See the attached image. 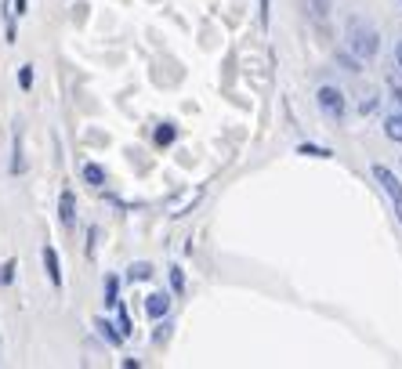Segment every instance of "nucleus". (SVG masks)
I'll list each match as a JSON object with an SVG mask.
<instances>
[{
    "label": "nucleus",
    "instance_id": "obj_1",
    "mask_svg": "<svg viewBox=\"0 0 402 369\" xmlns=\"http://www.w3.org/2000/svg\"><path fill=\"white\" fill-rule=\"evenodd\" d=\"M348 48H352V55L359 62H370L380 51V36H377V29L363 26V22H352L348 26Z\"/></svg>",
    "mask_w": 402,
    "mask_h": 369
},
{
    "label": "nucleus",
    "instance_id": "obj_2",
    "mask_svg": "<svg viewBox=\"0 0 402 369\" xmlns=\"http://www.w3.org/2000/svg\"><path fill=\"white\" fill-rule=\"evenodd\" d=\"M315 105H319V113L330 116V120H345V95L337 91V87H319V95H315Z\"/></svg>",
    "mask_w": 402,
    "mask_h": 369
},
{
    "label": "nucleus",
    "instance_id": "obj_3",
    "mask_svg": "<svg viewBox=\"0 0 402 369\" xmlns=\"http://www.w3.org/2000/svg\"><path fill=\"white\" fill-rule=\"evenodd\" d=\"M373 178H377V185H380V188H384V192L391 195V203H395V200H402V181L395 178V174H391L388 167L373 163Z\"/></svg>",
    "mask_w": 402,
    "mask_h": 369
},
{
    "label": "nucleus",
    "instance_id": "obj_4",
    "mask_svg": "<svg viewBox=\"0 0 402 369\" xmlns=\"http://www.w3.org/2000/svg\"><path fill=\"white\" fill-rule=\"evenodd\" d=\"M58 217H62V225H66V228L76 225V192L73 188H66L58 195Z\"/></svg>",
    "mask_w": 402,
    "mask_h": 369
},
{
    "label": "nucleus",
    "instance_id": "obj_5",
    "mask_svg": "<svg viewBox=\"0 0 402 369\" xmlns=\"http://www.w3.org/2000/svg\"><path fill=\"white\" fill-rule=\"evenodd\" d=\"M145 312H149V319H167V312H171V293H149L145 297Z\"/></svg>",
    "mask_w": 402,
    "mask_h": 369
},
{
    "label": "nucleus",
    "instance_id": "obj_6",
    "mask_svg": "<svg viewBox=\"0 0 402 369\" xmlns=\"http://www.w3.org/2000/svg\"><path fill=\"white\" fill-rule=\"evenodd\" d=\"M40 257H44V272L51 279V286H62V265H58L55 246H44V250H40Z\"/></svg>",
    "mask_w": 402,
    "mask_h": 369
},
{
    "label": "nucleus",
    "instance_id": "obj_7",
    "mask_svg": "<svg viewBox=\"0 0 402 369\" xmlns=\"http://www.w3.org/2000/svg\"><path fill=\"white\" fill-rule=\"evenodd\" d=\"M95 330H98V337H102L105 344H113V347H116V344H123V333L116 330L113 322H105V319H95Z\"/></svg>",
    "mask_w": 402,
    "mask_h": 369
},
{
    "label": "nucleus",
    "instance_id": "obj_8",
    "mask_svg": "<svg viewBox=\"0 0 402 369\" xmlns=\"http://www.w3.org/2000/svg\"><path fill=\"white\" fill-rule=\"evenodd\" d=\"M83 181L91 188H102L105 185V167L102 163H83Z\"/></svg>",
    "mask_w": 402,
    "mask_h": 369
},
{
    "label": "nucleus",
    "instance_id": "obj_9",
    "mask_svg": "<svg viewBox=\"0 0 402 369\" xmlns=\"http://www.w3.org/2000/svg\"><path fill=\"white\" fill-rule=\"evenodd\" d=\"M174 138H178V127H174V123H160V127H156V134H153V141H156L160 148L174 145Z\"/></svg>",
    "mask_w": 402,
    "mask_h": 369
},
{
    "label": "nucleus",
    "instance_id": "obj_10",
    "mask_svg": "<svg viewBox=\"0 0 402 369\" xmlns=\"http://www.w3.org/2000/svg\"><path fill=\"white\" fill-rule=\"evenodd\" d=\"M153 275H156V272H153L149 260H134V265L127 268V279H131V282H145V279H153Z\"/></svg>",
    "mask_w": 402,
    "mask_h": 369
},
{
    "label": "nucleus",
    "instance_id": "obj_11",
    "mask_svg": "<svg viewBox=\"0 0 402 369\" xmlns=\"http://www.w3.org/2000/svg\"><path fill=\"white\" fill-rule=\"evenodd\" d=\"M120 279L116 275H105V308H116V304H120Z\"/></svg>",
    "mask_w": 402,
    "mask_h": 369
},
{
    "label": "nucleus",
    "instance_id": "obj_12",
    "mask_svg": "<svg viewBox=\"0 0 402 369\" xmlns=\"http://www.w3.org/2000/svg\"><path fill=\"white\" fill-rule=\"evenodd\" d=\"M384 134H388L391 141L402 145V113H391V116L384 120Z\"/></svg>",
    "mask_w": 402,
    "mask_h": 369
},
{
    "label": "nucleus",
    "instance_id": "obj_13",
    "mask_svg": "<svg viewBox=\"0 0 402 369\" xmlns=\"http://www.w3.org/2000/svg\"><path fill=\"white\" fill-rule=\"evenodd\" d=\"M11 174H22L26 170V160H22V134H15V152H11Z\"/></svg>",
    "mask_w": 402,
    "mask_h": 369
},
{
    "label": "nucleus",
    "instance_id": "obj_14",
    "mask_svg": "<svg viewBox=\"0 0 402 369\" xmlns=\"http://www.w3.org/2000/svg\"><path fill=\"white\" fill-rule=\"evenodd\" d=\"M298 152H301V156H315V160H330V156H333L330 148H323V145H308V141L298 145Z\"/></svg>",
    "mask_w": 402,
    "mask_h": 369
},
{
    "label": "nucleus",
    "instance_id": "obj_15",
    "mask_svg": "<svg viewBox=\"0 0 402 369\" xmlns=\"http://www.w3.org/2000/svg\"><path fill=\"white\" fill-rule=\"evenodd\" d=\"M337 65H341V69H348V73H359V58L355 55H337Z\"/></svg>",
    "mask_w": 402,
    "mask_h": 369
},
{
    "label": "nucleus",
    "instance_id": "obj_16",
    "mask_svg": "<svg viewBox=\"0 0 402 369\" xmlns=\"http://www.w3.org/2000/svg\"><path fill=\"white\" fill-rule=\"evenodd\" d=\"M18 87H22V91L33 87V65H22V69H18Z\"/></svg>",
    "mask_w": 402,
    "mask_h": 369
},
{
    "label": "nucleus",
    "instance_id": "obj_17",
    "mask_svg": "<svg viewBox=\"0 0 402 369\" xmlns=\"http://www.w3.org/2000/svg\"><path fill=\"white\" fill-rule=\"evenodd\" d=\"M0 282H4V286L15 282V260H4V265H0Z\"/></svg>",
    "mask_w": 402,
    "mask_h": 369
},
{
    "label": "nucleus",
    "instance_id": "obj_18",
    "mask_svg": "<svg viewBox=\"0 0 402 369\" xmlns=\"http://www.w3.org/2000/svg\"><path fill=\"white\" fill-rule=\"evenodd\" d=\"M171 286H174V293H185V272L181 268H171Z\"/></svg>",
    "mask_w": 402,
    "mask_h": 369
},
{
    "label": "nucleus",
    "instance_id": "obj_19",
    "mask_svg": "<svg viewBox=\"0 0 402 369\" xmlns=\"http://www.w3.org/2000/svg\"><path fill=\"white\" fill-rule=\"evenodd\" d=\"M116 308H120V304H116ZM116 330H120L123 337H131V333H134V330H131V315H127L123 308H120V326H116Z\"/></svg>",
    "mask_w": 402,
    "mask_h": 369
},
{
    "label": "nucleus",
    "instance_id": "obj_20",
    "mask_svg": "<svg viewBox=\"0 0 402 369\" xmlns=\"http://www.w3.org/2000/svg\"><path fill=\"white\" fill-rule=\"evenodd\" d=\"M373 109H377V98H373V95L359 102V113H363V116H366V113H373Z\"/></svg>",
    "mask_w": 402,
    "mask_h": 369
},
{
    "label": "nucleus",
    "instance_id": "obj_21",
    "mask_svg": "<svg viewBox=\"0 0 402 369\" xmlns=\"http://www.w3.org/2000/svg\"><path fill=\"white\" fill-rule=\"evenodd\" d=\"M258 18H261V26L268 29V0H258Z\"/></svg>",
    "mask_w": 402,
    "mask_h": 369
},
{
    "label": "nucleus",
    "instance_id": "obj_22",
    "mask_svg": "<svg viewBox=\"0 0 402 369\" xmlns=\"http://www.w3.org/2000/svg\"><path fill=\"white\" fill-rule=\"evenodd\" d=\"M395 65L402 69V40H398V48H395Z\"/></svg>",
    "mask_w": 402,
    "mask_h": 369
},
{
    "label": "nucleus",
    "instance_id": "obj_23",
    "mask_svg": "<svg viewBox=\"0 0 402 369\" xmlns=\"http://www.w3.org/2000/svg\"><path fill=\"white\" fill-rule=\"evenodd\" d=\"M15 11L22 15V11H26V0H15Z\"/></svg>",
    "mask_w": 402,
    "mask_h": 369
},
{
    "label": "nucleus",
    "instance_id": "obj_24",
    "mask_svg": "<svg viewBox=\"0 0 402 369\" xmlns=\"http://www.w3.org/2000/svg\"><path fill=\"white\" fill-rule=\"evenodd\" d=\"M391 98H395V102L402 105V87H395V91H391Z\"/></svg>",
    "mask_w": 402,
    "mask_h": 369
},
{
    "label": "nucleus",
    "instance_id": "obj_25",
    "mask_svg": "<svg viewBox=\"0 0 402 369\" xmlns=\"http://www.w3.org/2000/svg\"><path fill=\"white\" fill-rule=\"evenodd\" d=\"M395 214H398V221H402V200H395Z\"/></svg>",
    "mask_w": 402,
    "mask_h": 369
}]
</instances>
